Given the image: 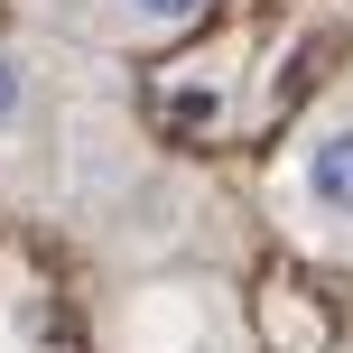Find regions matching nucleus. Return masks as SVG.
I'll list each match as a JSON object with an SVG mask.
<instances>
[{
    "mask_svg": "<svg viewBox=\"0 0 353 353\" xmlns=\"http://www.w3.org/2000/svg\"><path fill=\"white\" fill-rule=\"evenodd\" d=\"M298 214L316 232H353V121H325L298 149Z\"/></svg>",
    "mask_w": 353,
    "mask_h": 353,
    "instance_id": "obj_1",
    "label": "nucleus"
},
{
    "mask_svg": "<svg viewBox=\"0 0 353 353\" xmlns=\"http://www.w3.org/2000/svg\"><path fill=\"white\" fill-rule=\"evenodd\" d=\"M28 103H37V74H28V65H19V56H10V47H0V140H10V130H19V121H28Z\"/></svg>",
    "mask_w": 353,
    "mask_h": 353,
    "instance_id": "obj_3",
    "label": "nucleus"
},
{
    "mask_svg": "<svg viewBox=\"0 0 353 353\" xmlns=\"http://www.w3.org/2000/svg\"><path fill=\"white\" fill-rule=\"evenodd\" d=\"M112 19H121V28H140V37H176V28H195V19H205V0H112Z\"/></svg>",
    "mask_w": 353,
    "mask_h": 353,
    "instance_id": "obj_2",
    "label": "nucleus"
}]
</instances>
